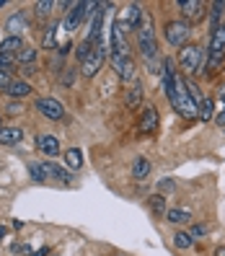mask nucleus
Returning <instances> with one entry per match:
<instances>
[{
  "mask_svg": "<svg viewBox=\"0 0 225 256\" xmlns=\"http://www.w3.org/2000/svg\"><path fill=\"white\" fill-rule=\"evenodd\" d=\"M138 44H140L142 57L148 60L150 65H156V60H158V39H156V28H153L150 13H142V26L138 32Z\"/></svg>",
  "mask_w": 225,
  "mask_h": 256,
  "instance_id": "obj_1",
  "label": "nucleus"
},
{
  "mask_svg": "<svg viewBox=\"0 0 225 256\" xmlns=\"http://www.w3.org/2000/svg\"><path fill=\"white\" fill-rule=\"evenodd\" d=\"M178 65L192 75H204L207 72V52L197 44H186V47L178 52Z\"/></svg>",
  "mask_w": 225,
  "mask_h": 256,
  "instance_id": "obj_2",
  "label": "nucleus"
},
{
  "mask_svg": "<svg viewBox=\"0 0 225 256\" xmlns=\"http://www.w3.org/2000/svg\"><path fill=\"white\" fill-rule=\"evenodd\" d=\"M163 36H166V42L171 44V47H178L184 50L189 44V36H192V24L184 21V18H176V21H168L166 28H163Z\"/></svg>",
  "mask_w": 225,
  "mask_h": 256,
  "instance_id": "obj_3",
  "label": "nucleus"
},
{
  "mask_svg": "<svg viewBox=\"0 0 225 256\" xmlns=\"http://www.w3.org/2000/svg\"><path fill=\"white\" fill-rule=\"evenodd\" d=\"M225 60V26L215 28L212 34H210V47H207V72L215 70L222 65Z\"/></svg>",
  "mask_w": 225,
  "mask_h": 256,
  "instance_id": "obj_4",
  "label": "nucleus"
},
{
  "mask_svg": "<svg viewBox=\"0 0 225 256\" xmlns=\"http://www.w3.org/2000/svg\"><path fill=\"white\" fill-rule=\"evenodd\" d=\"M106 57H109V50H106V44H96L94 47V52L88 54V60L80 65V75L83 78H94V75H98L101 72V68L106 65Z\"/></svg>",
  "mask_w": 225,
  "mask_h": 256,
  "instance_id": "obj_5",
  "label": "nucleus"
},
{
  "mask_svg": "<svg viewBox=\"0 0 225 256\" xmlns=\"http://www.w3.org/2000/svg\"><path fill=\"white\" fill-rule=\"evenodd\" d=\"M112 65H114V72L119 75L122 83H134L138 80V65L130 54H112Z\"/></svg>",
  "mask_w": 225,
  "mask_h": 256,
  "instance_id": "obj_6",
  "label": "nucleus"
},
{
  "mask_svg": "<svg viewBox=\"0 0 225 256\" xmlns=\"http://www.w3.org/2000/svg\"><path fill=\"white\" fill-rule=\"evenodd\" d=\"M94 8H98V3H75V6L68 10V16H65V26L70 28V32L80 28V24H83L88 16H96Z\"/></svg>",
  "mask_w": 225,
  "mask_h": 256,
  "instance_id": "obj_7",
  "label": "nucleus"
},
{
  "mask_svg": "<svg viewBox=\"0 0 225 256\" xmlns=\"http://www.w3.org/2000/svg\"><path fill=\"white\" fill-rule=\"evenodd\" d=\"M36 112H39L44 119H50V122H60V119L65 116V106H62L57 98H52V96L36 98Z\"/></svg>",
  "mask_w": 225,
  "mask_h": 256,
  "instance_id": "obj_8",
  "label": "nucleus"
},
{
  "mask_svg": "<svg viewBox=\"0 0 225 256\" xmlns=\"http://www.w3.org/2000/svg\"><path fill=\"white\" fill-rule=\"evenodd\" d=\"M36 148H39V153L42 156H60V138L57 134H50V132H42V134H36Z\"/></svg>",
  "mask_w": 225,
  "mask_h": 256,
  "instance_id": "obj_9",
  "label": "nucleus"
},
{
  "mask_svg": "<svg viewBox=\"0 0 225 256\" xmlns=\"http://www.w3.org/2000/svg\"><path fill=\"white\" fill-rule=\"evenodd\" d=\"M176 8L182 10V18L192 24V21H197V18L202 16L207 6H204V3H200V0H178Z\"/></svg>",
  "mask_w": 225,
  "mask_h": 256,
  "instance_id": "obj_10",
  "label": "nucleus"
},
{
  "mask_svg": "<svg viewBox=\"0 0 225 256\" xmlns=\"http://www.w3.org/2000/svg\"><path fill=\"white\" fill-rule=\"evenodd\" d=\"M158 109L156 106H145L142 114H140V132L142 134H153L158 130Z\"/></svg>",
  "mask_w": 225,
  "mask_h": 256,
  "instance_id": "obj_11",
  "label": "nucleus"
},
{
  "mask_svg": "<svg viewBox=\"0 0 225 256\" xmlns=\"http://www.w3.org/2000/svg\"><path fill=\"white\" fill-rule=\"evenodd\" d=\"M142 96H145V86L142 80L138 78L132 86H130V91L124 94V104H127V109H138L140 104H142Z\"/></svg>",
  "mask_w": 225,
  "mask_h": 256,
  "instance_id": "obj_12",
  "label": "nucleus"
},
{
  "mask_svg": "<svg viewBox=\"0 0 225 256\" xmlns=\"http://www.w3.org/2000/svg\"><path fill=\"white\" fill-rule=\"evenodd\" d=\"M6 32H8V36H21V34L26 32V13H24V10H18V13H13V16H8V21H6Z\"/></svg>",
  "mask_w": 225,
  "mask_h": 256,
  "instance_id": "obj_13",
  "label": "nucleus"
},
{
  "mask_svg": "<svg viewBox=\"0 0 225 256\" xmlns=\"http://www.w3.org/2000/svg\"><path fill=\"white\" fill-rule=\"evenodd\" d=\"M6 94L13 98V101H21V98H26L28 94H34V88H32V83H26V80H10V86L6 88Z\"/></svg>",
  "mask_w": 225,
  "mask_h": 256,
  "instance_id": "obj_14",
  "label": "nucleus"
},
{
  "mask_svg": "<svg viewBox=\"0 0 225 256\" xmlns=\"http://www.w3.org/2000/svg\"><path fill=\"white\" fill-rule=\"evenodd\" d=\"M150 168H153V163H150L145 156H138L132 160V176L138 178V182H145V178L150 176Z\"/></svg>",
  "mask_w": 225,
  "mask_h": 256,
  "instance_id": "obj_15",
  "label": "nucleus"
},
{
  "mask_svg": "<svg viewBox=\"0 0 225 256\" xmlns=\"http://www.w3.org/2000/svg\"><path fill=\"white\" fill-rule=\"evenodd\" d=\"M21 50H24V36H6L0 42V54H6V57L18 54Z\"/></svg>",
  "mask_w": 225,
  "mask_h": 256,
  "instance_id": "obj_16",
  "label": "nucleus"
},
{
  "mask_svg": "<svg viewBox=\"0 0 225 256\" xmlns=\"http://www.w3.org/2000/svg\"><path fill=\"white\" fill-rule=\"evenodd\" d=\"M24 140L21 127H0V145H18Z\"/></svg>",
  "mask_w": 225,
  "mask_h": 256,
  "instance_id": "obj_17",
  "label": "nucleus"
},
{
  "mask_svg": "<svg viewBox=\"0 0 225 256\" xmlns=\"http://www.w3.org/2000/svg\"><path fill=\"white\" fill-rule=\"evenodd\" d=\"M44 166H47L50 176H54L57 182H62V184H72V178H75V176H72V174L65 168V166H57V163H52V160H47Z\"/></svg>",
  "mask_w": 225,
  "mask_h": 256,
  "instance_id": "obj_18",
  "label": "nucleus"
},
{
  "mask_svg": "<svg viewBox=\"0 0 225 256\" xmlns=\"http://www.w3.org/2000/svg\"><path fill=\"white\" fill-rule=\"evenodd\" d=\"M28 168V176H32V182H36V184H44L50 178V171H47V166L44 163H36V160H32L26 166Z\"/></svg>",
  "mask_w": 225,
  "mask_h": 256,
  "instance_id": "obj_19",
  "label": "nucleus"
},
{
  "mask_svg": "<svg viewBox=\"0 0 225 256\" xmlns=\"http://www.w3.org/2000/svg\"><path fill=\"white\" fill-rule=\"evenodd\" d=\"M148 207H150V212H153L156 218H163V215L168 212L166 197H163V194H153V197H148Z\"/></svg>",
  "mask_w": 225,
  "mask_h": 256,
  "instance_id": "obj_20",
  "label": "nucleus"
},
{
  "mask_svg": "<svg viewBox=\"0 0 225 256\" xmlns=\"http://www.w3.org/2000/svg\"><path fill=\"white\" fill-rule=\"evenodd\" d=\"M166 220L174 222V225H186L192 220V212H189V210H182V207H174V210L166 212Z\"/></svg>",
  "mask_w": 225,
  "mask_h": 256,
  "instance_id": "obj_21",
  "label": "nucleus"
},
{
  "mask_svg": "<svg viewBox=\"0 0 225 256\" xmlns=\"http://www.w3.org/2000/svg\"><path fill=\"white\" fill-rule=\"evenodd\" d=\"M57 32H60V21H52L47 26V32H44V42H42L44 50H54L57 47Z\"/></svg>",
  "mask_w": 225,
  "mask_h": 256,
  "instance_id": "obj_22",
  "label": "nucleus"
},
{
  "mask_svg": "<svg viewBox=\"0 0 225 256\" xmlns=\"http://www.w3.org/2000/svg\"><path fill=\"white\" fill-rule=\"evenodd\" d=\"M65 163H68V168H72V171L83 168V150L80 148H70L65 153Z\"/></svg>",
  "mask_w": 225,
  "mask_h": 256,
  "instance_id": "obj_23",
  "label": "nucleus"
},
{
  "mask_svg": "<svg viewBox=\"0 0 225 256\" xmlns=\"http://www.w3.org/2000/svg\"><path fill=\"white\" fill-rule=\"evenodd\" d=\"M197 119H202V122L215 119V98H202V101H200V114H197Z\"/></svg>",
  "mask_w": 225,
  "mask_h": 256,
  "instance_id": "obj_24",
  "label": "nucleus"
},
{
  "mask_svg": "<svg viewBox=\"0 0 225 256\" xmlns=\"http://www.w3.org/2000/svg\"><path fill=\"white\" fill-rule=\"evenodd\" d=\"M174 246H176L178 251H186V248H192V246H194V238H192V233H189V230H176V233H174Z\"/></svg>",
  "mask_w": 225,
  "mask_h": 256,
  "instance_id": "obj_25",
  "label": "nucleus"
},
{
  "mask_svg": "<svg viewBox=\"0 0 225 256\" xmlns=\"http://www.w3.org/2000/svg\"><path fill=\"white\" fill-rule=\"evenodd\" d=\"M222 8H225L222 0H215V3H210V24H212V32L222 26V24H220V18H222Z\"/></svg>",
  "mask_w": 225,
  "mask_h": 256,
  "instance_id": "obj_26",
  "label": "nucleus"
},
{
  "mask_svg": "<svg viewBox=\"0 0 225 256\" xmlns=\"http://www.w3.org/2000/svg\"><path fill=\"white\" fill-rule=\"evenodd\" d=\"M36 54H39V50H34V47H24L16 57H18V62H21V65H34V62H36Z\"/></svg>",
  "mask_w": 225,
  "mask_h": 256,
  "instance_id": "obj_27",
  "label": "nucleus"
},
{
  "mask_svg": "<svg viewBox=\"0 0 225 256\" xmlns=\"http://www.w3.org/2000/svg\"><path fill=\"white\" fill-rule=\"evenodd\" d=\"M91 52H94V44H88V42L83 39V42L78 44V47H75V60H78V62L83 65L86 60H88V54H91Z\"/></svg>",
  "mask_w": 225,
  "mask_h": 256,
  "instance_id": "obj_28",
  "label": "nucleus"
},
{
  "mask_svg": "<svg viewBox=\"0 0 225 256\" xmlns=\"http://www.w3.org/2000/svg\"><path fill=\"white\" fill-rule=\"evenodd\" d=\"M52 8H54L52 0H44V3H36V6H34V13L44 18V16H50V10H52Z\"/></svg>",
  "mask_w": 225,
  "mask_h": 256,
  "instance_id": "obj_29",
  "label": "nucleus"
},
{
  "mask_svg": "<svg viewBox=\"0 0 225 256\" xmlns=\"http://www.w3.org/2000/svg\"><path fill=\"white\" fill-rule=\"evenodd\" d=\"M189 233H192V238H194V240H197V238L207 236V225H204V222H197V225H194V228H192Z\"/></svg>",
  "mask_w": 225,
  "mask_h": 256,
  "instance_id": "obj_30",
  "label": "nucleus"
},
{
  "mask_svg": "<svg viewBox=\"0 0 225 256\" xmlns=\"http://www.w3.org/2000/svg\"><path fill=\"white\" fill-rule=\"evenodd\" d=\"M10 80H13L10 72H8V70H0V91H6V88L10 86Z\"/></svg>",
  "mask_w": 225,
  "mask_h": 256,
  "instance_id": "obj_31",
  "label": "nucleus"
},
{
  "mask_svg": "<svg viewBox=\"0 0 225 256\" xmlns=\"http://www.w3.org/2000/svg\"><path fill=\"white\" fill-rule=\"evenodd\" d=\"M158 189L160 192H174L176 189V182H174V178H163V182H158Z\"/></svg>",
  "mask_w": 225,
  "mask_h": 256,
  "instance_id": "obj_32",
  "label": "nucleus"
},
{
  "mask_svg": "<svg viewBox=\"0 0 225 256\" xmlns=\"http://www.w3.org/2000/svg\"><path fill=\"white\" fill-rule=\"evenodd\" d=\"M10 68H13V57L0 54V70H10Z\"/></svg>",
  "mask_w": 225,
  "mask_h": 256,
  "instance_id": "obj_33",
  "label": "nucleus"
},
{
  "mask_svg": "<svg viewBox=\"0 0 225 256\" xmlns=\"http://www.w3.org/2000/svg\"><path fill=\"white\" fill-rule=\"evenodd\" d=\"M8 114H13V116H16V114H21V104L16 106V101H10V104H8Z\"/></svg>",
  "mask_w": 225,
  "mask_h": 256,
  "instance_id": "obj_34",
  "label": "nucleus"
},
{
  "mask_svg": "<svg viewBox=\"0 0 225 256\" xmlns=\"http://www.w3.org/2000/svg\"><path fill=\"white\" fill-rule=\"evenodd\" d=\"M50 254H52V248H47V246H44V248H39V251H32L28 256H50Z\"/></svg>",
  "mask_w": 225,
  "mask_h": 256,
  "instance_id": "obj_35",
  "label": "nucleus"
},
{
  "mask_svg": "<svg viewBox=\"0 0 225 256\" xmlns=\"http://www.w3.org/2000/svg\"><path fill=\"white\" fill-rule=\"evenodd\" d=\"M218 101H220V106L225 112V88H220V94H218Z\"/></svg>",
  "mask_w": 225,
  "mask_h": 256,
  "instance_id": "obj_36",
  "label": "nucleus"
},
{
  "mask_svg": "<svg viewBox=\"0 0 225 256\" xmlns=\"http://www.w3.org/2000/svg\"><path fill=\"white\" fill-rule=\"evenodd\" d=\"M215 122H218L220 127H225V112H220V114L215 116Z\"/></svg>",
  "mask_w": 225,
  "mask_h": 256,
  "instance_id": "obj_37",
  "label": "nucleus"
},
{
  "mask_svg": "<svg viewBox=\"0 0 225 256\" xmlns=\"http://www.w3.org/2000/svg\"><path fill=\"white\" fill-rule=\"evenodd\" d=\"M75 3H70V0H62V3H60V8H62V10H68V8H72Z\"/></svg>",
  "mask_w": 225,
  "mask_h": 256,
  "instance_id": "obj_38",
  "label": "nucleus"
},
{
  "mask_svg": "<svg viewBox=\"0 0 225 256\" xmlns=\"http://www.w3.org/2000/svg\"><path fill=\"white\" fill-rule=\"evenodd\" d=\"M6 233H8V228H6V225H0V240L6 238Z\"/></svg>",
  "mask_w": 225,
  "mask_h": 256,
  "instance_id": "obj_39",
  "label": "nucleus"
},
{
  "mask_svg": "<svg viewBox=\"0 0 225 256\" xmlns=\"http://www.w3.org/2000/svg\"><path fill=\"white\" fill-rule=\"evenodd\" d=\"M215 256H225V246H220V248H215Z\"/></svg>",
  "mask_w": 225,
  "mask_h": 256,
  "instance_id": "obj_40",
  "label": "nucleus"
},
{
  "mask_svg": "<svg viewBox=\"0 0 225 256\" xmlns=\"http://www.w3.org/2000/svg\"><path fill=\"white\" fill-rule=\"evenodd\" d=\"M0 127H6V124H3V114H0Z\"/></svg>",
  "mask_w": 225,
  "mask_h": 256,
  "instance_id": "obj_41",
  "label": "nucleus"
},
{
  "mask_svg": "<svg viewBox=\"0 0 225 256\" xmlns=\"http://www.w3.org/2000/svg\"><path fill=\"white\" fill-rule=\"evenodd\" d=\"M0 8H6V0H0Z\"/></svg>",
  "mask_w": 225,
  "mask_h": 256,
  "instance_id": "obj_42",
  "label": "nucleus"
},
{
  "mask_svg": "<svg viewBox=\"0 0 225 256\" xmlns=\"http://www.w3.org/2000/svg\"><path fill=\"white\" fill-rule=\"evenodd\" d=\"M50 256H54V254H50Z\"/></svg>",
  "mask_w": 225,
  "mask_h": 256,
  "instance_id": "obj_43",
  "label": "nucleus"
},
{
  "mask_svg": "<svg viewBox=\"0 0 225 256\" xmlns=\"http://www.w3.org/2000/svg\"><path fill=\"white\" fill-rule=\"evenodd\" d=\"M222 26H225V24H222Z\"/></svg>",
  "mask_w": 225,
  "mask_h": 256,
  "instance_id": "obj_44",
  "label": "nucleus"
}]
</instances>
